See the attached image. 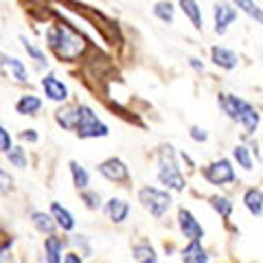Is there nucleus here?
Instances as JSON below:
<instances>
[{"instance_id": "1", "label": "nucleus", "mask_w": 263, "mask_h": 263, "mask_svg": "<svg viewBox=\"0 0 263 263\" xmlns=\"http://www.w3.org/2000/svg\"><path fill=\"white\" fill-rule=\"evenodd\" d=\"M46 44L55 53L57 60L62 62H77L81 55L86 53V37L79 35L77 31H72L66 22H57L46 31Z\"/></svg>"}, {"instance_id": "2", "label": "nucleus", "mask_w": 263, "mask_h": 263, "mask_svg": "<svg viewBox=\"0 0 263 263\" xmlns=\"http://www.w3.org/2000/svg\"><path fill=\"white\" fill-rule=\"evenodd\" d=\"M217 105L226 117L237 123L243 129V136H254L261 127V112L254 108L243 97H237L235 92H219Z\"/></svg>"}, {"instance_id": "3", "label": "nucleus", "mask_w": 263, "mask_h": 263, "mask_svg": "<svg viewBox=\"0 0 263 263\" xmlns=\"http://www.w3.org/2000/svg\"><path fill=\"white\" fill-rule=\"evenodd\" d=\"M156 178L171 193H182L186 189V178L182 174V169H180L174 145H162L158 149V171H156Z\"/></svg>"}, {"instance_id": "4", "label": "nucleus", "mask_w": 263, "mask_h": 263, "mask_svg": "<svg viewBox=\"0 0 263 263\" xmlns=\"http://www.w3.org/2000/svg\"><path fill=\"white\" fill-rule=\"evenodd\" d=\"M138 202H141V206L149 213L154 219H162L171 211V206H174L171 191L158 189V186H149V184L138 189Z\"/></svg>"}, {"instance_id": "5", "label": "nucleus", "mask_w": 263, "mask_h": 263, "mask_svg": "<svg viewBox=\"0 0 263 263\" xmlns=\"http://www.w3.org/2000/svg\"><path fill=\"white\" fill-rule=\"evenodd\" d=\"M75 134L79 138H105L110 134V127L99 119V114L90 108L86 103H79L77 105V127H75Z\"/></svg>"}, {"instance_id": "6", "label": "nucleus", "mask_w": 263, "mask_h": 263, "mask_svg": "<svg viewBox=\"0 0 263 263\" xmlns=\"http://www.w3.org/2000/svg\"><path fill=\"white\" fill-rule=\"evenodd\" d=\"M202 178L213 186H228L237 182V171L233 158H215L202 169Z\"/></svg>"}, {"instance_id": "7", "label": "nucleus", "mask_w": 263, "mask_h": 263, "mask_svg": "<svg viewBox=\"0 0 263 263\" xmlns=\"http://www.w3.org/2000/svg\"><path fill=\"white\" fill-rule=\"evenodd\" d=\"M237 18H239V11H237V7L233 3L217 0L213 5V31H215V35H226L230 24L237 22Z\"/></svg>"}, {"instance_id": "8", "label": "nucleus", "mask_w": 263, "mask_h": 263, "mask_svg": "<svg viewBox=\"0 0 263 263\" xmlns=\"http://www.w3.org/2000/svg\"><path fill=\"white\" fill-rule=\"evenodd\" d=\"M176 224H178L180 235H182L186 241H204V237H206V230H204V226L197 221V217L193 215V213L189 209H184V206L178 209Z\"/></svg>"}, {"instance_id": "9", "label": "nucleus", "mask_w": 263, "mask_h": 263, "mask_svg": "<svg viewBox=\"0 0 263 263\" xmlns=\"http://www.w3.org/2000/svg\"><path fill=\"white\" fill-rule=\"evenodd\" d=\"M97 171L101 174L108 182H114V184H125L129 182V167L121 158L112 156V158H105L103 162L97 164Z\"/></svg>"}, {"instance_id": "10", "label": "nucleus", "mask_w": 263, "mask_h": 263, "mask_svg": "<svg viewBox=\"0 0 263 263\" xmlns=\"http://www.w3.org/2000/svg\"><path fill=\"white\" fill-rule=\"evenodd\" d=\"M40 86H42V90H44V97L48 99V101H53V103H66L68 101V97H70L68 86H66L57 75H53V72L42 75Z\"/></svg>"}, {"instance_id": "11", "label": "nucleus", "mask_w": 263, "mask_h": 263, "mask_svg": "<svg viewBox=\"0 0 263 263\" xmlns=\"http://www.w3.org/2000/svg\"><path fill=\"white\" fill-rule=\"evenodd\" d=\"M0 75H9L15 84H29V68L22 60L0 53Z\"/></svg>"}, {"instance_id": "12", "label": "nucleus", "mask_w": 263, "mask_h": 263, "mask_svg": "<svg viewBox=\"0 0 263 263\" xmlns=\"http://www.w3.org/2000/svg\"><path fill=\"white\" fill-rule=\"evenodd\" d=\"M211 62H213V66H217V68L230 72L239 66V53L230 46L215 44V46H211Z\"/></svg>"}, {"instance_id": "13", "label": "nucleus", "mask_w": 263, "mask_h": 263, "mask_svg": "<svg viewBox=\"0 0 263 263\" xmlns=\"http://www.w3.org/2000/svg\"><path fill=\"white\" fill-rule=\"evenodd\" d=\"M103 213H105V217H108L112 224H125L129 213H132V204L125 200V197L114 195L103 204Z\"/></svg>"}, {"instance_id": "14", "label": "nucleus", "mask_w": 263, "mask_h": 263, "mask_svg": "<svg viewBox=\"0 0 263 263\" xmlns=\"http://www.w3.org/2000/svg\"><path fill=\"white\" fill-rule=\"evenodd\" d=\"M180 261L182 263H209L211 252L204 248L202 241H186V246L180 250Z\"/></svg>"}, {"instance_id": "15", "label": "nucleus", "mask_w": 263, "mask_h": 263, "mask_svg": "<svg viewBox=\"0 0 263 263\" xmlns=\"http://www.w3.org/2000/svg\"><path fill=\"white\" fill-rule=\"evenodd\" d=\"M243 209L250 213L252 217H261L263 215V189L261 186H248L241 195Z\"/></svg>"}, {"instance_id": "16", "label": "nucleus", "mask_w": 263, "mask_h": 263, "mask_svg": "<svg viewBox=\"0 0 263 263\" xmlns=\"http://www.w3.org/2000/svg\"><path fill=\"white\" fill-rule=\"evenodd\" d=\"M66 241L57 235H48L44 239V263H64Z\"/></svg>"}, {"instance_id": "17", "label": "nucleus", "mask_w": 263, "mask_h": 263, "mask_svg": "<svg viewBox=\"0 0 263 263\" xmlns=\"http://www.w3.org/2000/svg\"><path fill=\"white\" fill-rule=\"evenodd\" d=\"M55 219V224L60 230H64V233H70V230H75V215L64 206V204H60L57 200L51 202V211H48Z\"/></svg>"}, {"instance_id": "18", "label": "nucleus", "mask_w": 263, "mask_h": 263, "mask_svg": "<svg viewBox=\"0 0 263 263\" xmlns=\"http://www.w3.org/2000/svg\"><path fill=\"white\" fill-rule=\"evenodd\" d=\"M178 7H180V11L184 13V18L193 24V29H197V31L204 29V13H202V7L197 0H178Z\"/></svg>"}, {"instance_id": "19", "label": "nucleus", "mask_w": 263, "mask_h": 263, "mask_svg": "<svg viewBox=\"0 0 263 263\" xmlns=\"http://www.w3.org/2000/svg\"><path fill=\"white\" fill-rule=\"evenodd\" d=\"M42 105H44L42 99L37 95L29 92V95H22L18 101H15V112H18L20 117H37L40 110H42Z\"/></svg>"}, {"instance_id": "20", "label": "nucleus", "mask_w": 263, "mask_h": 263, "mask_svg": "<svg viewBox=\"0 0 263 263\" xmlns=\"http://www.w3.org/2000/svg\"><path fill=\"white\" fill-rule=\"evenodd\" d=\"M209 206L215 211L224 221H228L230 217H233L235 202L230 200L228 195H224V193H213V195H209Z\"/></svg>"}, {"instance_id": "21", "label": "nucleus", "mask_w": 263, "mask_h": 263, "mask_svg": "<svg viewBox=\"0 0 263 263\" xmlns=\"http://www.w3.org/2000/svg\"><path fill=\"white\" fill-rule=\"evenodd\" d=\"M55 123L66 132H75V127H77V105L62 103V108H57V112H55Z\"/></svg>"}, {"instance_id": "22", "label": "nucleus", "mask_w": 263, "mask_h": 263, "mask_svg": "<svg viewBox=\"0 0 263 263\" xmlns=\"http://www.w3.org/2000/svg\"><path fill=\"white\" fill-rule=\"evenodd\" d=\"M31 224L33 228L37 230V233H42V235H55V230H57V224H55V219L51 213H44V211H31Z\"/></svg>"}, {"instance_id": "23", "label": "nucleus", "mask_w": 263, "mask_h": 263, "mask_svg": "<svg viewBox=\"0 0 263 263\" xmlns=\"http://www.w3.org/2000/svg\"><path fill=\"white\" fill-rule=\"evenodd\" d=\"M230 158H233V162H235L239 169H243V171H252V169H254V154H252V149H250V145L237 143V145L233 147V154H230Z\"/></svg>"}, {"instance_id": "24", "label": "nucleus", "mask_w": 263, "mask_h": 263, "mask_svg": "<svg viewBox=\"0 0 263 263\" xmlns=\"http://www.w3.org/2000/svg\"><path fill=\"white\" fill-rule=\"evenodd\" d=\"M233 5L237 7V11L248 15L250 20H254L257 24L263 27V7L257 3V0H233Z\"/></svg>"}, {"instance_id": "25", "label": "nucleus", "mask_w": 263, "mask_h": 263, "mask_svg": "<svg viewBox=\"0 0 263 263\" xmlns=\"http://www.w3.org/2000/svg\"><path fill=\"white\" fill-rule=\"evenodd\" d=\"M152 13H154L156 20H160L164 24H171L176 18V5L169 3V0H158V3H154Z\"/></svg>"}, {"instance_id": "26", "label": "nucleus", "mask_w": 263, "mask_h": 263, "mask_svg": "<svg viewBox=\"0 0 263 263\" xmlns=\"http://www.w3.org/2000/svg\"><path fill=\"white\" fill-rule=\"evenodd\" d=\"M20 42H22V48L27 51V55L37 64V68H48V60L44 55V48H40L37 44H33L27 35H20Z\"/></svg>"}, {"instance_id": "27", "label": "nucleus", "mask_w": 263, "mask_h": 263, "mask_svg": "<svg viewBox=\"0 0 263 263\" xmlns=\"http://www.w3.org/2000/svg\"><path fill=\"white\" fill-rule=\"evenodd\" d=\"M68 169H70L72 184H75V189H77V191H86L88 184H90V174L86 171V167H84V164H79L77 160H70Z\"/></svg>"}, {"instance_id": "28", "label": "nucleus", "mask_w": 263, "mask_h": 263, "mask_svg": "<svg viewBox=\"0 0 263 263\" xmlns=\"http://www.w3.org/2000/svg\"><path fill=\"white\" fill-rule=\"evenodd\" d=\"M5 158H7V162H9L11 167H15V169H24V167H27V162H29L27 149H24V147H20V145H13L11 149L5 154Z\"/></svg>"}, {"instance_id": "29", "label": "nucleus", "mask_w": 263, "mask_h": 263, "mask_svg": "<svg viewBox=\"0 0 263 263\" xmlns=\"http://www.w3.org/2000/svg\"><path fill=\"white\" fill-rule=\"evenodd\" d=\"M132 257H134V261H143V259L156 257V250L149 241H138L132 246Z\"/></svg>"}, {"instance_id": "30", "label": "nucleus", "mask_w": 263, "mask_h": 263, "mask_svg": "<svg viewBox=\"0 0 263 263\" xmlns=\"http://www.w3.org/2000/svg\"><path fill=\"white\" fill-rule=\"evenodd\" d=\"M81 202H84V204H86V209H90V211L103 209L101 195H99L97 191H92V189H86V191H81Z\"/></svg>"}, {"instance_id": "31", "label": "nucleus", "mask_w": 263, "mask_h": 263, "mask_svg": "<svg viewBox=\"0 0 263 263\" xmlns=\"http://www.w3.org/2000/svg\"><path fill=\"white\" fill-rule=\"evenodd\" d=\"M70 243H72V246H77V248H79V254H84V257H92V246H90V241H88V237H86V235H72Z\"/></svg>"}, {"instance_id": "32", "label": "nucleus", "mask_w": 263, "mask_h": 263, "mask_svg": "<svg viewBox=\"0 0 263 263\" xmlns=\"http://www.w3.org/2000/svg\"><path fill=\"white\" fill-rule=\"evenodd\" d=\"M189 138H191L193 143L202 145V143H206V141H209V132L204 129L202 125H191V127H189Z\"/></svg>"}, {"instance_id": "33", "label": "nucleus", "mask_w": 263, "mask_h": 263, "mask_svg": "<svg viewBox=\"0 0 263 263\" xmlns=\"http://www.w3.org/2000/svg\"><path fill=\"white\" fill-rule=\"evenodd\" d=\"M13 147V136L7 132L5 125H0V154H7Z\"/></svg>"}, {"instance_id": "34", "label": "nucleus", "mask_w": 263, "mask_h": 263, "mask_svg": "<svg viewBox=\"0 0 263 263\" xmlns=\"http://www.w3.org/2000/svg\"><path fill=\"white\" fill-rule=\"evenodd\" d=\"M11 184H13V178L7 174L3 167H0V195L9 193V191H11Z\"/></svg>"}, {"instance_id": "35", "label": "nucleus", "mask_w": 263, "mask_h": 263, "mask_svg": "<svg viewBox=\"0 0 263 263\" xmlns=\"http://www.w3.org/2000/svg\"><path fill=\"white\" fill-rule=\"evenodd\" d=\"M186 64H189V68H191L193 72H197V75H204V70H206V64H204L200 57H195V55L186 57Z\"/></svg>"}, {"instance_id": "36", "label": "nucleus", "mask_w": 263, "mask_h": 263, "mask_svg": "<svg viewBox=\"0 0 263 263\" xmlns=\"http://www.w3.org/2000/svg\"><path fill=\"white\" fill-rule=\"evenodd\" d=\"M18 138H20V141H24V143H31V145H33V143L40 141V134H37V132L33 129V127H29V129H22Z\"/></svg>"}, {"instance_id": "37", "label": "nucleus", "mask_w": 263, "mask_h": 263, "mask_svg": "<svg viewBox=\"0 0 263 263\" xmlns=\"http://www.w3.org/2000/svg\"><path fill=\"white\" fill-rule=\"evenodd\" d=\"M0 263H13L11 243H5V246H0Z\"/></svg>"}, {"instance_id": "38", "label": "nucleus", "mask_w": 263, "mask_h": 263, "mask_svg": "<svg viewBox=\"0 0 263 263\" xmlns=\"http://www.w3.org/2000/svg\"><path fill=\"white\" fill-rule=\"evenodd\" d=\"M64 263H84V254H79L77 250H70L64 254Z\"/></svg>"}, {"instance_id": "39", "label": "nucleus", "mask_w": 263, "mask_h": 263, "mask_svg": "<svg viewBox=\"0 0 263 263\" xmlns=\"http://www.w3.org/2000/svg\"><path fill=\"white\" fill-rule=\"evenodd\" d=\"M134 263H158V257H149V259H143V261H134Z\"/></svg>"}, {"instance_id": "40", "label": "nucleus", "mask_w": 263, "mask_h": 263, "mask_svg": "<svg viewBox=\"0 0 263 263\" xmlns=\"http://www.w3.org/2000/svg\"><path fill=\"white\" fill-rule=\"evenodd\" d=\"M250 263H261V261H250Z\"/></svg>"}]
</instances>
